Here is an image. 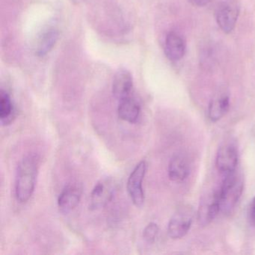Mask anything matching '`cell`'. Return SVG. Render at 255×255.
<instances>
[{"label": "cell", "instance_id": "obj_5", "mask_svg": "<svg viewBox=\"0 0 255 255\" xmlns=\"http://www.w3.org/2000/svg\"><path fill=\"white\" fill-rule=\"evenodd\" d=\"M147 171V163L142 160L138 162L129 174L127 183L128 194L134 205L142 207L144 203V192L142 187L143 180Z\"/></svg>", "mask_w": 255, "mask_h": 255}, {"label": "cell", "instance_id": "obj_15", "mask_svg": "<svg viewBox=\"0 0 255 255\" xmlns=\"http://www.w3.org/2000/svg\"><path fill=\"white\" fill-rule=\"evenodd\" d=\"M59 38V32L56 29H48L43 32L38 40L37 45L36 54L39 56H44L53 49Z\"/></svg>", "mask_w": 255, "mask_h": 255}, {"label": "cell", "instance_id": "obj_10", "mask_svg": "<svg viewBox=\"0 0 255 255\" xmlns=\"http://www.w3.org/2000/svg\"><path fill=\"white\" fill-rule=\"evenodd\" d=\"M133 86L132 77L129 71L121 69L115 75L113 83V94L119 101L130 97Z\"/></svg>", "mask_w": 255, "mask_h": 255}, {"label": "cell", "instance_id": "obj_11", "mask_svg": "<svg viewBox=\"0 0 255 255\" xmlns=\"http://www.w3.org/2000/svg\"><path fill=\"white\" fill-rule=\"evenodd\" d=\"M190 172L187 158L181 153L172 156L168 164V174L170 180L177 183L184 181Z\"/></svg>", "mask_w": 255, "mask_h": 255}, {"label": "cell", "instance_id": "obj_7", "mask_svg": "<svg viewBox=\"0 0 255 255\" xmlns=\"http://www.w3.org/2000/svg\"><path fill=\"white\" fill-rule=\"evenodd\" d=\"M238 163V150L234 144L228 143L219 147L216 156L218 170L224 176L234 172Z\"/></svg>", "mask_w": 255, "mask_h": 255}, {"label": "cell", "instance_id": "obj_17", "mask_svg": "<svg viewBox=\"0 0 255 255\" xmlns=\"http://www.w3.org/2000/svg\"><path fill=\"white\" fill-rule=\"evenodd\" d=\"M159 234V227L155 222H150L143 231V239L146 243L153 244L156 241Z\"/></svg>", "mask_w": 255, "mask_h": 255}, {"label": "cell", "instance_id": "obj_8", "mask_svg": "<svg viewBox=\"0 0 255 255\" xmlns=\"http://www.w3.org/2000/svg\"><path fill=\"white\" fill-rule=\"evenodd\" d=\"M240 8L235 2H223L218 7L216 21L225 33H231L234 30L238 20Z\"/></svg>", "mask_w": 255, "mask_h": 255}, {"label": "cell", "instance_id": "obj_6", "mask_svg": "<svg viewBox=\"0 0 255 255\" xmlns=\"http://www.w3.org/2000/svg\"><path fill=\"white\" fill-rule=\"evenodd\" d=\"M219 212L220 202L217 189L201 198L198 211V222L201 226H207L214 220Z\"/></svg>", "mask_w": 255, "mask_h": 255}, {"label": "cell", "instance_id": "obj_9", "mask_svg": "<svg viewBox=\"0 0 255 255\" xmlns=\"http://www.w3.org/2000/svg\"><path fill=\"white\" fill-rule=\"evenodd\" d=\"M82 189L78 185L71 183L67 185L58 198V207L62 213L68 214L80 204Z\"/></svg>", "mask_w": 255, "mask_h": 255}, {"label": "cell", "instance_id": "obj_4", "mask_svg": "<svg viewBox=\"0 0 255 255\" xmlns=\"http://www.w3.org/2000/svg\"><path fill=\"white\" fill-rule=\"evenodd\" d=\"M193 216V210L189 206H186L177 210L168 222V236L174 240L184 237L192 227Z\"/></svg>", "mask_w": 255, "mask_h": 255}, {"label": "cell", "instance_id": "obj_12", "mask_svg": "<svg viewBox=\"0 0 255 255\" xmlns=\"http://www.w3.org/2000/svg\"><path fill=\"white\" fill-rule=\"evenodd\" d=\"M186 41L180 34L171 32L165 38V53L171 61H179L186 53Z\"/></svg>", "mask_w": 255, "mask_h": 255}, {"label": "cell", "instance_id": "obj_13", "mask_svg": "<svg viewBox=\"0 0 255 255\" xmlns=\"http://www.w3.org/2000/svg\"><path fill=\"white\" fill-rule=\"evenodd\" d=\"M118 114L119 118L125 122L136 123L141 114V107L135 99L129 97L119 101Z\"/></svg>", "mask_w": 255, "mask_h": 255}, {"label": "cell", "instance_id": "obj_1", "mask_svg": "<svg viewBox=\"0 0 255 255\" xmlns=\"http://www.w3.org/2000/svg\"><path fill=\"white\" fill-rule=\"evenodd\" d=\"M39 165L40 156L35 153H28L19 162L15 178V196L19 202H26L33 195Z\"/></svg>", "mask_w": 255, "mask_h": 255}, {"label": "cell", "instance_id": "obj_14", "mask_svg": "<svg viewBox=\"0 0 255 255\" xmlns=\"http://www.w3.org/2000/svg\"><path fill=\"white\" fill-rule=\"evenodd\" d=\"M230 109V98L226 93L219 94L210 101L208 107L209 119L213 122L222 119Z\"/></svg>", "mask_w": 255, "mask_h": 255}, {"label": "cell", "instance_id": "obj_2", "mask_svg": "<svg viewBox=\"0 0 255 255\" xmlns=\"http://www.w3.org/2000/svg\"><path fill=\"white\" fill-rule=\"evenodd\" d=\"M243 191V180L236 171L225 175L218 189L221 212L224 214L231 213L240 200Z\"/></svg>", "mask_w": 255, "mask_h": 255}, {"label": "cell", "instance_id": "obj_19", "mask_svg": "<svg viewBox=\"0 0 255 255\" xmlns=\"http://www.w3.org/2000/svg\"><path fill=\"white\" fill-rule=\"evenodd\" d=\"M192 2L197 6H205L211 2V0H192Z\"/></svg>", "mask_w": 255, "mask_h": 255}, {"label": "cell", "instance_id": "obj_18", "mask_svg": "<svg viewBox=\"0 0 255 255\" xmlns=\"http://www.w3.org/2000/svg\"><path fill=\"white\" fill-rule=\"evenodd\" d=\"M249 215H250L251 222H252V224L255 226V197L254 198L253 201H252V204H251Z\"/></svg>", "mask_w": 255, "mask_h": 255}, {"label": "cell", "instance_id": "obj_16", "mask_svg": "<svg viewBox=\"0 0 255 255\" xmlns=\"http://www.w3.org/2000/svg\"><path fill=\"white\" fill-rule=\"evenodd\" d=\"M14 117V109L9 95L5 91L0 94V119L2 125H7L12 122Z\"/></svg>", "mask_w": 255, "mask_h": 255}, {"label": "cell", "instance_id": "obj_3", "mask_svg": "<svg viewBox=\"0 0 255 255\" xmlns=\"http://www.w3.org/2000/svg\"><path fill=\"white\" fill-rule=\"evenodd\" d=\"M117 183L111 177L102 179L97 183L91 193L89 208L92 211L105 207L114 198Z\"/></svg>", "mask_w": 255, "mask_h": 255}]
</instances>
